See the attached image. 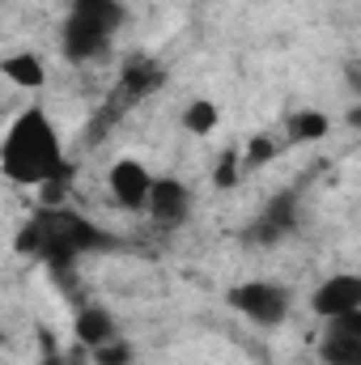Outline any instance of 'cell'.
<instances>
[{
    "mask_svg": "<svg viewBox=\"0 0 361 365\" xmlns=\"http://www.w3.org/2000/svg\"><path fill=\"white\" fill-rule=\"evenodd\" d=\"M0 170L17 187H51L47 200L60 195V187L73 175V166L64 162L60 132H56V123L47 119L43 106H30L9 123V132L0 140Z\"/></svg>",
    "mask_w": 361,
    "mask_h": 365,
    "instance_id": "6da1fadb",
    "label": "cell"
},
{
    "mask_svg": "<svg viewBox=\"0 0 361 365\" xmlns=\"http://www.w3.org/2000/svg\"><path fill=\"white\" fill-rule=\"evenodd\" d=\"M106 247H115V238H111L102 225H93L90 217H81V212H73V208H56V204L39 208V212L26 221V230L17 234V251H21V255H34V259H43V264H51L56 272L73 268L81 255L106 251Z\"/></svg>",
    "mask_w": 361,
    "mask_h": 365,
    "instance_id": "7a4b0ae2",
    "label": "cell"
},
{
    "mask_svg": "<svg viewBox=\"0 0 361 365\" xmlns=\"http://www.w3.org/2000/svg\"><path fill=\"white\" fill-rule=\"evenodd\" d=\"M128 21V9L123 0H68V17H64V56L86 64V60H98L115 34L123 30Z\"/></svg>",
    "mask_w": 361,
    "mask_h": 365,
    "instance_id": "3957f363",
    "label": "cell"
},
{
    "mask_svg": "<svg viewBox=\"0 0 361 365\" xmlns=\"http://www.w3.org/2000/svg\"><path fill=\"white\" fill-rule=\"evenodd\" d=\"M225 302H230L247 323H255V327H280V323L289 319L293 293H289L280 280H243V284L230 289Z\"/></svg>",
    "mask_w": 361,
    "mask_h": 365,
    "instance_id": "277c9868",
    "label": "cell"
},
{
    "mask_svg": "<svg viewBox=\"0 0 361 365\" xmlns=\"http://www.w3.org/2000/svg\"><path fill=\"white\" fill-rule=\"evenodd\" d=\"M319 361L323 365H361V310H349L340 319H323Z\"/></svg>",
    "mask_w": 361,
    "mask_h": 365,
    "instance_id": "5b68a950",
    "label": "cell"
},
{
    "mask_svg": "<svg viewBox=\"0 0 361 365\" xmlns=\"http://www.w3.org/2000/svg\"><path fill=\"white\" fill-rule=\"evenodd\" d=\"M153 182H158V179L149 175V166H145V162H136V158H119V162L106 170V187H111L115 204H119V208H128V212H145V208H149Z\"/></svg>",
    "mask_w": 361,
    "mask_h": 365,
    "instance_id": "8992f818",
    "label": "cell"
},
{
    "mask_svg": "<svg viewBox=\"0 0 361 365\" xmlns=\"http://www.w3.org/2000/svg\"><path fill=\"white\" fill-rule=\"evenodd\" d=\"M298 200H302V191H298V187L276 191L268 204H264V212L255 217V225L247 230V238L272 247V242H280L285 234H293V230H298Z\"/></svg>",
    "mask_w": 361,
    "mask_h": 365,
    "instance_id": "52a82bcc",
    "label": "cell"
},
{
    "mask_svg": "<svg viewBox=\"0 0 361 365\" xmlns=\"http://www.w3.org/2000/svg\"><path fill=\"white\" fill-rule=\"evenodd\" d=\"M310 310L319 319H340L349 310H361V272H336L310 293Z\"/></svg>",
    "mask_w": 361,
    "mask_h": 365,
    "instance_id": "ba28073f",
    "label": "cell"
},
{
    "mask_svg": "<svg viewBox=\"0 0 361 365\" xmlns=\"http://www.w3.org/2000/svg\"><path fill=\"white\" fill-rule=\"evenodd\" d=\"M149 221L158 230H183L187 217H191V191L179 179H158L153 182V195H149Z\"/></svg>",
    "mask_w": 361,
    "mask_h": 365,
    "instance_id": "9c48e42d",
    "label": "cell"
},
{
    "mask_svg": "<svg viewBox=\"0 0 361 365\" xmlns=\"http://www.w3.org/2000/svg\"><path fill=\"white\" fill-rule=\"evenodd\" d=\"M73 336H77V344L81 349H102V344H111V340H119V327H115V314L106 310V306H81L77 310V319H73Z\"/></svg>",
    "mask_w": 361,
    "mask_h": 365,
    "instance_id": "30bf717a",
    "label": "cell"
},
{
    "mask_svg": "<svg viewBox=\"0 0 361 365\" xmlns=\"http://www.w3.org/2000/svg\"><path fill=\"white\" fill-rule=\"evenodd\" d=\"M0 73H4V81H13V86H21V90H39V86L47 81V64H43L34 51H17V56H4Z\"/></svg>",
    "mask_w": 361,
    "mask_h": 365,
    "instance_id": "8fae6325",
    "label": "cell"
},
{
    "mask_svg": "<svg viewBox=\"0 0 361 365\" xmlns=\"http://www.w3.org/2000/svg\"><path fill=\"white\" fill-rule=\"evenodd\" d=\"M158 86H162V68L153 60H132L123 68V93L128 98H145V93H153Z\"/></svg>",
    "mask_w": 361,
    "mask_h": 365,
    "instance_id": "7c38bea8",
    "label": "cell"
},
{
    "mask_svg": "<svg viewBox=\"0 0 361 365\" xmlns=\"http://www.w3.org/2000/svg\"><path fill=\"white\" fill-rule=\"evenodd\" d=\"M327 115L323 110H298V115H289V140L293 145H302V140H323L327 136Z\"/></svg>",
    "mask_w": 361,
    "mask_h": 365,
    "instance_id": "4fadbf2b",
    "label": "cell"
},
{
    "mask_svg": "<svg viewBox=\"0 0 361 365\" xmlns=\"http://www.w3.org/2000/svg\"><path fill=\"white\" fill-rule=\"evenodd\" d=\"M183 128H187L191 136H208V132L217 128V102H208V98L187 102V110H183Z\"/></svg>",
    "mask_w": 361,
    "mask_h": 365,
    "instance_id": "5bb4252c",
    "label": "cell"
},
{
    "mask_svg": "<svg viewBox=\"0 0 361 365\" xmlns=\"http://www.w3.org/2000/svg\"><path fill=\"white\" fill-rule=\"evenodd\" d=\"M90 357H93V365H132V349H128V340L119 336V340H111V344L93 349Z\"/></svg>",
    "mask_w": 361,
    "mask_h": 365,
    "instance_id": "9a60e30c",
    "label": "cell"
},
{
    "mask_svg": "<svg viewBox=\"0 0 361 365\" xmlns=\"http://www.w3.org/2000/svg\"><path fill=\"white\" fill-rule=\"evenodd\" d=\"M238 170H243V149H225L221 162H217V175H213V179H217V187L225 191V187L238 182Z\"/></svg>",
    "mask_w": 361,
    "mask_h": 365,
    "instance_id": "2e32d148",
    "label": "cell"
},
{
    "mask_svg": "<svg viewBox=\"0 0 361 365\" xmlns=\"http://www.w3.org/2000/svg\"><path fill=\"white\" fill-rule=\"evenodd\" d=\"M272 158H276V140H272V136H255L251 149H243V166H247V170L264 166V162H272Z\"/></svg>",
    "mask_w": 361,
    "mask_h": 365,
    "instance_id": "e0dca14e",
    "label": "cell"
},
{
    "mask_svg": "<svg viewBox=\"0 0 361 365\" xmlns=\"http://www.w3.org/2000/svg\"><path fill=\"white\" fill-rule=\"evenodd\" d=\"M349 123H353V128H361V106H353V110H349Z\"/></svg>",
    "mask_w": 361,
    "mask_h": 365,
    "instance_id": "ac0fdd59",
    "label": "cell"
}]
</instances>
